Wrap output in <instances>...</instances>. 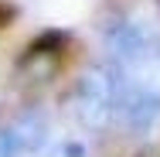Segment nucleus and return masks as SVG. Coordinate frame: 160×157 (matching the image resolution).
Returning <instances> with one entry per match:
<instances>
[{
    "instance_id": "nucleus-2",
    "label": "nucleus",
    "mask_w": 160,
    "mask_h": 157,
    "mask_svg": "<svg viewBox=\"0 0 160 157\" xmlns=\"http://www.w3.org/2000/svg\"><path fill=\"white\" fill-rule=\"evenodd\" d=\"M68 113L89 133H106L116 123V86H112V72L106 62L89 65L75 79L68 92Z\"/></svg>"
},
{
    "instance_id": "nucleus-4",
    "label": "nucleus",
    "mask_w": 160,
    "mask_h": 157,
    "mask_svg": "<svg viewBox=\"0 0 160 157\" xmlns=\"http://www.w3.org/2000/svg\"><path fill=\"white\" fill-rule=\"evenodd\" d=\"M38 157H89V144L78 137H62V140H51Z\"/></svg>"
},
{
    "instance_id": "nucleus-1",
    "label": "nucleus",
    "mask_w": 160,
    "mask_h": 157,
    "mask_svg": "<svg viewBox=\"0 0 160 157\" xmlns=\"http://www.w3.org/2000/svg\"><path fill=\"white\" fill-rule=\"evenodd\" d=\"M106 44L116 120L133 133H147L160 120V31L143 21H109Z\"/></svg>"
},
{
    "instance_id": "nucleus-3",
    "label": "nucleus",
    "mask_w": 160,
    "mask_h": 157,
    "mask_svg": "<svg viewBox=\"0 0 160 157\" xmlns=\"http://www.w3.org/2000/svg\"><path fill=\"white\" fill-rule=\"evenodd\" d=\"M51 144V116L44 109H24L0 123V157H38Z\"/></svg>"
}]
</instances>
